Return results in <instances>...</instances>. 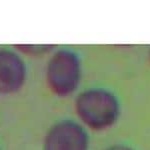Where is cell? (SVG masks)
I'll return each mask as SVG.
<instances>
[{"mask_svg":"<svg viewBox=\"0 0 150 150\" xmlns=\"http://www.w3.org/2000/svg\"><path fill=\"white\" fill-rule=\"evenodd\" d=\"M121 102L116 94L103 86H91L77 93L74 111L77 120L88 130L106 131L118 122Z\"/></svg>","mask_w":150,"mask_h":150,"instance_id":"1","label":"cell"},{"mask_svg":"<svg viewBox=\"0 0 150 150\" xmlns=\"http://www.w3.org/2000/svg\"><path fill=\"white\" fill-rule=\"evenodd\" d=\"M83 76L81 56L76 50L60 47L53 50L45 66V82L57 97H68L78 90Z\"/></svg>","mask_w":150,"mask_h":150,"instance_id":"2","label":"cell"},{"mask_svg":"<svg viewBox=\"0 0 150 150\" xmlns=\"http://www.w3.org/2000/svg\"><path fill=\"white\" fill-rule=\"evenodd\" d=\"M89 130L78 120L62 118L47 129L42 150H89Z\"/></svg>","mask_w":150,"mask_h":150,"instance_id":"3","label":"cell"},{"mask_svg":"<svg viewBox=\"0 0 150 150\" xmlns=\"http://www.w3.org/2000/svg\"><path fill=\"white\" fill-rule=\"evenodd\" d=\"M28 68L25 59L15 48H0V95H11L23 88Z\"/></svg>","mask_w":150,"mask_h":150,"instance_id":"4","label":"cell"},{"mask_svg":"<svg viewBox=\"0 0 150 150\" xmlns=\"http://www.w3.org/2000/svg\"><path fill=\"white\" fill-rule=\"evenodd\" d=\"M14 48L22 55L40 56L43 54H51L56 49V45L52 44H15Z\"/></svg>","mask_w":150,"mask_h":150,"instance_id":"5","label":"cell"},{"mask_svg":"<svg viewBox=\"0 0 150 150\" xmlns=\"http://www.w3.org/2000/svg\"><path fill=\"white\" fill-rule=\"evenodd\" d=\"M102 150H136V149H134L132 146L125 143H114V144L108 145V146H106Z\"/></svg>","mask_w":150,"mask_h":150,"instance_id":"6","label":"cell"},{"mask_svg":"<svg viewBox=\"0 0 150 150\" xmlns=\"http://www.w3.org/2000/svg\"><path fill=\"white\" fill-rule=\"evenodd\" d=\"M149 62H150V50H149Z\"/></svg>","mask_w":150,"mask_h":150,"instance_id":"7","label":"cell"},{"mask_svg":"<svg viewBox=\"0 0 150 150\" xmlns=\"http://www.w3.org/2000/svg\"><path fill=\"white\" fill-rule=\"evenodd\" d=\"M0 150H1V148H0Z\"/></svg>","mask_w":150,"mask_h":150,"instance_id":"8","label":"cell"}]
</instances>
